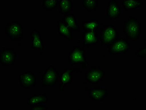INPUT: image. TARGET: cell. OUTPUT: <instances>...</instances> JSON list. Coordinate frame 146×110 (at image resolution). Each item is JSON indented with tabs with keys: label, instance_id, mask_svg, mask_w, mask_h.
Wrapping results in <instances>:
<instances>
[{
	"label": "cell",
	"instance_id": "cell-11",
	"mask_svg": "<svg viewBox=\"0 0 146 110\" xmlns=\"http://www.w3.org/2000/svg\"><path fill=\"white\" fill-rule=\"evenodd\" d=\"M82 39L84 47L92 46L99 42L96 30H86L83 34Z\"/></svg>",
	"mask_w": 146,
	"mask_h": 110
},
{
	"label": "cell",
	"instance_id": "cell-13",
	"mask_svg": "<svg viewBox=\"0 0 146 110\" xmlns=\"http://www.w3.org/2000/svg\"><path fill=\"white\" fill-rule=\"evenodd\" d=\"M108 95L107 89L102 87L90 88L89 91V97L93 100L98 102L102 101Z\"/></svg>",
	"mask_w": 146,
	"mask_h": 110
},
{
	"label": "cell",
	"instance_id": "cell-20",
	"mask_svg": "<svg viewBox=\"0 0 146 110\" xmlns=\"http://www.w3.org/2000/svg\"><path fill=\"white\" fill-rule=\"evenodd\" d=\"M83 28L86 30L95 31L101 26V24L98 20H91L85 21L82 23Z\"/></svg>",
	"mask_w": 146,
	"mask_h": 110
},
{
	"label": "cell",
	"instance_id": "cell-24",
	"mask_svg": "<svg viewBox=\"0 0 146 110\" xmlns=\"http://www.w3.org/2000/svg\"><path fill=\"white\" fill-rule=\"evenodd\" d=\"M47 107L44 106H35L31 108V110H47Z\"/></svg>",
	"mask_w": 146,
	"mask_h": 110
},
{
	"label": "cell",
	"instance_id": "cell-12",
	"mask_svg": "<svg viewBox=\"0 0 146 110\" xmlns=\"http://www.w3.org/2000/svg\"><path fill=\"white\" fill-rule=\"evenodd\" d=\"M120 14L121 10L117 1L115 0L110 1L106 11L108 17L114 20L119 17Z\"/></svg>",
	"mask_w": 146,
	"mask_h": 110
},
{
	"label": "cell",
	"instance_id": "cell-3",
	"mask_svg": "<svg viewBox=\"0 0 146 110\" xmlns=\"http://www.w3.org/2000/svg\"><path fill=\"white\" fill-rule=\"evenodd\" d=\"M85 50L79 47H74L69 53L68 59L70 64L83 65V69H86L88 66V62L85 59Z\"/></svg>",
	"mask_w": 146,
	"mask_h": 110
},
{
	"label": "cell",
	"instance_id": "cell-7",
	"mask_svg": "<svg viewBox=\"0 0 146 110\" xmlns=\"http://www.w3.org/2000/svg\"><path fill=\"white\" fill-rule=\"evenodd\" d=\"M105 75V72L101 68L93 66L87 71L85 78L89 83L96 85L102 81Z\"/></svg>",
	"mask_w": 146,
	"mask_h": 110
},
{
	"label": "cell",
	"instance_id": "cell-6",
	"mask_svg": "<svg viewBox=\"0 0 146 110\" xmlns=\"http://www.w3.org/2000/svg\"><path fill=\"white\" fill-rule=\"evenodd\" d=\"M58 73L56 68L52 66L47 68L41 79L42 86L49 87L56 85L58 80Z\"/></svg>",
	"mask_w": 146,
	"mask_h": 110
},
{
	"label": "cell",
	"instance_id": "cell-22",
	"mask_svg": "<svg viewBox=\"0 0 146 110\" xmlns=\"http://www.w3.org/2000/svg\"><path fill=\"white\" fill-rule=\"evenodd\" d=\"M59 1L58 0H44L43 1V8L47 11L54 10L57 7Z\"/></svg>",
	"mask_w": 146,
	"mask_h": 110
},
{
	"label": "cell",
	"instance_id": "cell-10",
	"mask_svg": "<svg viewBox=\"0 0 146 110\" xmlns=\"http://www.w3.org/2000/svg\"><path fill=\"white\" fill-rule=\"evenodd\" d=\"M76 71L78 72H82V71L78 69L68 68L61 74L60 79L61 84L59 85V89L61 92H63L65 85L72 82L73 80V77L71 74Z\"/></svg>",
	"mask_w": 146,
	"mask_h": 110
},
{
	"label": "cell",
	"instance_id": "cell-2",
	"mask_svg": "<svg viewBox=\"0 0 146 110\" xmlns=\"http://www.w3.org/2000/svg\"><path fill=\"white\" fill-rule=\"evenodd\" d=\"M23 26L19 22L12 21L8 23L5 28L6 35L13 41H19L24 34Z\"/></svg>",
	"mask_w": 146,
	"mask_h": 110
},
{
	"label": "cell",
	"instance_id": "cell-23",
	"mask_svg": "<svg viewBox=\"0 0 146 110\" xmlns=\"http://www.w3.org/2000/svg\"><path fill=\"white\" fill-rule=\"evenodd\" d=\"M146 47L141 48L137 52L135 55L141 58H146Z\"/></svg>",
	"mask_w": 146,
	"mask_h": 110
},
{
	"label": "cell",
	"instance_id": "cell-1",
	"mask_svg": "<svg viewBox=\"0 0 146 110\" xmlns=\"http://www.w3.org/2000/svg\"><path fill=\"white\" fill-rule=\"evenodd\" d=\"M123 31L128 39L131 41L137 40L141 35L140 22L137 18L129 17L124 22Z\"/></svg>",
	"mask_w": 146,
	"mask_h": 110
},
{
	"label": "cell",
	"instance_id": "cell-15",
	"mask_svg": "<svg viewBox=\"0 0 146 110\" xmlns=\"http://www.w3.org/2000/svg\"><path fill=\"white\" fill-rule=\"evenodd\" d=\"M66 25L71 30L80 32L81 30L77 23L76 17L73 14H69L64 16L63 20Z\"/></svg>",
	"mask_w": 146,
	"mask_h": 110
},
{
	"label": "cell",
	"instance_id": "cell-14",
	"mask_svg": "<svg viewBox=\"0 0 146 110\" xmlns=\"http://www.w3.org/2000/svg\"><path fill=\"white\" fill-rule=\"evenodd\" d=\"M31 34L32 38L31 48L37 51L43 52L44 48V45L39 32L36 30L33 29L31 32Z\"/></svg>",
	"mask_w": 146,
	"mask_h": 110
},
{
	"label": "cell",
	"instance_id": "cell-19",
	"mask_svg": "<svg viewBox=\"0 0 146 110\" xmlns=\"http://www.w3.org/2000/svg\"><path fill=\"white\" fill-rule=\"evenodd\" d=\"M59 9L60 13L66 14L69 13L72 11L73 4L71 0H60L59 1Z\"/></svg>",
	"mask_w": 146,
	"mask_h": 110
},
{
	"label": "cell",
	"instance_id": "cell-16",
	"mask_svg": "<svg viewBox=\"0 0 146 110\" xmlns=\"http://www.w3.org/2000/svg\"><path fill=\"white\" fill-rule=\"evenodd\" d=\"M48 100L45 94H35L28 100V104L30 106H36L42 103H46Z\"/></svg>",
	"mask_w": 146,
	"mask_h": 110
},
{
	"label": "cell",
	"instance_id": "cell-8",
	"mask_svg": "<svg viewBox=\"0 0 146 110\" xmlns=\"http://www.w3.org/2000/svg\"><path fill=\"white\" fill-rule=\"evenodd\" d=\"M16 57V54L13 49L3 47L0 53V62L4 66H11L15 63Z\"/></svg>",
	"mask_w": 146,
	"mask_h": 110
},
{
	"label": "cell",
	"instance_id": "cell-18",
	"mask_svg": "<svg viewBox=\"0 0 146 110\" xmlns=\"http://www.w3.org/2000/svg\"><path fill=\"white\" fill-rule=\"evenodd\" d=\"M144 5L143 1L138 0H126L123 1L122 6L126 11H131L141 7Z\"/></svg>",
	"mask_w": 146,
	"mask_h": 110
},
{
	"label": "cell",
	"instance_id": "cell-17",
	"mask_svg": "<svg viewBox=\"0 0 146 110\" xmlns=\"http://www.w3.org/2000/svg\"><path fill=\"white\" fill-rule=\"evenodd\" d=\"M58 32L60 35L64 38L68 40H72V31L69 28L66 24L63 21H60L58 23Z\"/></svg>",
	"mask_w": 146,
	"mask_h": 110
},
{
	"label": "cell",
	"instance_id": "cell-21",
	"mask_svg": "<svg viewBox=\"0 0 146 110\" xmlns=\"http://www.w3.org/2000/svg\"><path fill=\"white\" fill-rule=\"evenodd\" d=\"M82 2L83 6L87 11H94L97 9L98 5V1L97 0H83Z\"/></svg>",
	"mask_w": 146,
	"mask_h": 110
},
{
	"label": "cell",
	"instance_id": "cell-4",
	"mask_svg": "<svg viewBox=\"0 0 146 110\" xmlns=\"http://www.w3.org/2000/svg\"><path fill=\"white\" fill-rule=\"evenodd\" d=\"M130 49V44L126 39L123 38L117 39L109 45L108 52L110 54H124Z\"/></svg>",
	"mask_w": 146,
	"mask_h": 110
},
{
	"label": "cell",
	"instance_id": "cell-5",
	"mask_svg": "<svg viewBox=\"0 0 146 110\" xmlns=\"http://www.w3.org/2000/svg\"><path fill=\"white\" fill-rule=\"evenodd\" d=\"M117 29L113 25H107L100 32V40L102 46L109 45L117 38Z\"/></svg>",
	"mask_w": 146,
	"mask_h": 110
},
{
	"label": "cell",
	"instance_id": "cell-9",
	"mask_svg": "<svg viewBox=\"0 0 146 110\" xmlns=\"http://www.w3.org/2000/svg\"><path fill=\"white\" fill-rule=\"evenodd\" d=\"M19 82L22 87L27 89L38 85L35 75L31 71L23 73L19 75Z\"/></svg>",
	"mask_w": 146,
	"mask_h": 110
}]
</instances>
